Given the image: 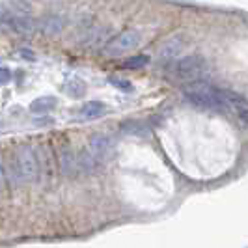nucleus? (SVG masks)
Instances as JSON below:
<instances>
[{
    "label": "nucleus",
    "mask_w": 248,
    "mask_h": 248,
    "mask_svg": "<svg viewBox=\"0 0 248 248\" xmlns=\"http://www.w3.org/2000/svg\"><path fill=\"white\" fill-rule=\"evenodd\" d=\"M15 166L19 170V175L23 179V183H30V181H36L37 174H39V168H37V159L34 149L30 146H23V148L17 151L15 155Z\"/></svg>",
    "instance_id": "obj_3"
},
{
    "label": "nucleus",
    "mask_w": 248,
    "mask_h": 248,
    "mask_svg": "<svg viewBox=\"0 0 248 248\" xmlns=\"http://www.w3.org/2000/svg\"><path fill=\"white\" fill-rule=\"evenodd\" d=\"M0 26L19 36H30L36 28L30 15H10V13H4L0 17Z\"/></svg>",
    "instance_id": "obj_5"
},
{
    "label": "nucleus",
    "mask_w": 248,
    "mask_h": 248,
    "mask_svg": "<svg viewBox=\"0 0 248 248\" xmlns=\"http://www.w3.org/2000/svg\"><path fill=\"white\" fill-rule=\"evenodd\" d=\"M65 92H67L71 97H82V95L86 93V84H84L82 80H78V78H71V80L67 82V86H65Z\"/></svg>",
    "instance_id": "obj_14"
},
{
    "label": "nucleus",
    "mask_w": 248,
    "mask_h": 248,
    "mask_svg": "<svg viewBox=\"0 0 248 248\" xmlns=\"http://www.w3.org/2000/svg\"><path fill=\"white\" fill-rule=\"evenodd\" d=\"M185 47V36L183 34H175L168 37L159 49V58L161 60H174L175 56L181 54V50Z\"/></svg>",
    "instance_id": "obj_7"
},
{
    "label": "nucleus",
    "mask_w": 248,
    "mask_h": 248,
    "mask_svg": "<svg viewBox=\"0 0 248 248\" xmlns=\"http://www.w3.org/2000/svg\"><path fill=\"white\" fill-rule=\"evenodd\" d=\"M39 28L45 32V34H60L63 28V21L60 17H56V15H47L45 19H41V23H39Z\"/></svg>",
    "instance_id": "obj_11"
},
{
    "label": "nucleus",
    "mask_w": 248,
    "mask_h": 248,
    "mask_svg": "<svg viewBox=\"0 0 248 248\" xmlns=\"http://www.w3.org/2000/svg\"><path fill=\"white\" fill-rule=\"evenodd\" d=\"M6 185V174H4V164L0 162V188H4Z\"/></svg>",
    "instance_id": "obj_19"
},
{
    "label": "nucleus",
    "mask_w": 248,
    "mask_h": 248,
    "mask_svg": "<svg viewBox=\"0 0 248 248\" xmlns=\"http://www.w3.org/2000/svg\"><path fill=\"white\" fill-rule=\"evenodd\" d=\"M122 129L127 131V133H142L144 131V125L137 124V122H127V124L122 125Z\"/></svg>",
    "instance_id": "obj_17"
},
{
    "label": "nucleus",
    "mask_w": 248,
    "mask_h": 248,
    "mask_svg": "<svg viewBox=\"0 0 248 248\" xmlns=\"http://www.w3.org/2000/svg\"><path fill=\"white\" fill-rule=\"evenodd\" d=\"M60 170L65 177L77 175V155L69 149H62L60 153Z\"/></svg>",
    "instance_id": "obj_9"
},
{
    "label": "nucleus",
    "mask_w": 248,
    "mask_h": 248,
    "mask_svg": "<svg viewBox=\"0 0 248 248\" xmlns=\"http://www.w3.org/2000/svg\"><path fill=\"white\" fill-rule=\"evenodd\" d=\"M88 151L92 153V157L99 162V164H103V162L110 157V153H112L110 137H107V135H93V137L90 138Z\"/></svg>",
    "instance_id": "obj_6"
},
{
    "label": "nucleus",
    "mask_w": 248,
    "mask_h": 248,
    "mask_svg": "<svg viewBox=\"0 0 248 248\" xmlns=\"http://www.w3.org/2000/svg\"><path fill=\"white\" fill-rule=\"evenodd\" d=\"M108 82H110L112 86H116V88H120V90H124V92H131V90H133V84H131L129 80H125V78L110 77V78H108Z\"/></svg>",
    "instance_id": "obj_16"
},
{
    "label": "nucleus",
    "mask_w": 248,
    "mask_h": 248,
    "mask_svg": "<svg viewBox=\"0 0 248 248\" xmlns=\"http://www.w3.org/2000/svg\"><path fill=\"white\" fill-rule=\"evenodd\" d=\"M21 54H23V56H28V58H34V54H32L30 50H21Z\"/></svg>",
    "instance_id": "obj_20"
},
{
    "label": "nucleus",
    "mask_w": 248,
    "mask_h": 248,
    "mask_svg": "<svg viewBox=\"0 0 248 248\" xmlns=\"http://www.w3.org/2000/svg\"><path fill=\"white\" fill-rule=\"evenodd\" d=\"M101 164L93 157H92V153L84 149V151H80L78 155H77V174H95L97 172V168H99Z\"/></svg>",
    "instance_id": "obj_8"
},
{
    "label": "nucleus",
    "mask_w": 248,
    "mask_h": 248,
    "mask_svg": "<svg viewBox=\"0 0 248 248\" xmlns=\"http://www.w3.org/2000/svg\"><path fill=\"white\" fill-rule=\"evenodd\" d=\"M149 58L148 56H144V54H138V56H133V58H129V60H125L122 63V67L125 69H138V67H144V65H148Z\"/></svg>",
    "instance_id": "obj_15"
},
{
    "label": "nucleus",
    "mask_w": 248,
    "mask_h": 248,
    "mask_svg": "<svg viewBox=\"0 0 248 248\" xmlns=\"http://www.w3.org/2000/svg\"><path fill=\"white\" fill-rule=\"evenodd\" d=\"M183 95L190 105H194L198 108H207V110H228L230 108L228 99H226V92L211 86L203 80L188 82L183 90Z\"/></svg>",
    "instance_id": "obj_1"
},
{
    "label": "nucleus",
    "mask_w": 248,
    "mask_h": 248,
    "mask_svg": "<svg viewBox=\"0 0 248 248\" xmlns=\"http://www.w3.org/2000/svg\"><path fill=\"white\" fill-rule=\"evenodd\" d=\"M56 107V99L50 97V95H45V97H39V99L32 101L30 105V110L34 114H43V112H49Z\"/></svg>",
    "instance_id": "obj_12"
},
{
    "label": "nucleus",
    "mask_w": 248,
    "mask_h": 248,
    "mask_svg": "<svg viewBox=\"0 0 248 248\" xmlns=\"http://www.w3.org/2000/svg\"><path fill=\"white\" fill-rule=\"evenodd\" d=\"M105 112H107L105 103H99V101H88L86 105L80 108L78 116L84 118V120H95V118H101Z\"/></svg>",
    "instance_id": "obj_10"
},
{
    "label": "nucleus",
    "mask_w": 248,
    "mask_h": 248,
    "mask_svg": "<svg viewBox=\"0 0 248 248\" xmlns=\"http://www.w3.org/2000/svg\"><path fill=\"white\" fill-rule=\"evenodd\" d=\"M10 15H32V6L26 2V0H10L6 4Z\"/></svg>",
    "instance_id": "obj_13"
},
{
    "label": "nucleus",
    "mask_w": 248,
    "mask_h": 248,
    "mask_svg": "<svg viewBox=\"0 0 248 248\" xmlns=\"http://www.w3.org/2000/svg\"><path fill=\"white\" fill-rule=\"evenodd\" d=\"M10 78H12V73H10V69H8V67H0V84H6V82H10Z\"/></svg>",
    "instance_id": "obj_18"
},
{
    "label": "nucleus",
    "mask_w": 248,
    "mask_h": 248,
    "mask_svg": "<svg viewBox=\"0 0 248 248\" xmlns=\"http://www.w3.org/2000/svg\"><path fill=\"white\" fill-rule=\"evenodd\" d=\"M207 71V62L205 58L202 56H185V58H179L172 67V75L179 80H185V82H194L200 80L202 75H205Z\"/></svg>",
    "instance_id": "obj_2"
},
{
    "label": "nucleus",
    "mask_w": 248,
    "mask_h": 248,
    "mask_svg": "<svg viewBox=\"0 0 248 248\" xmlns=\"http://www.w3.org/2000/svg\"><path fill=\"white\" fill-rule=\"evenodd\" d=\"M140 43V32L138 30H125L122 34H118L116 37H112L110 41L107 43L105 52L110 56H120L127 50L135 49Z\"/></svg>",
    "instance_id": "obj_4"
}]
</instances>
